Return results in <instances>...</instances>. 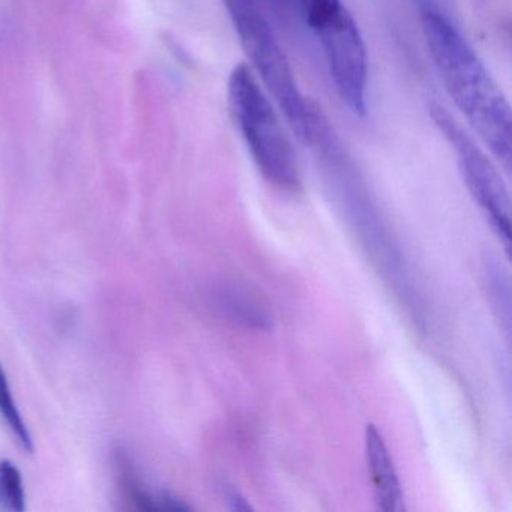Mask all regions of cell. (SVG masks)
I'll return each instance as SVG.
<instances>
[{"label": "cell", "instance_id": "5b68a950", "mask_svg": "<svg viewBox=\"0 0 512 512\" xmlns=\"http://www.w3.org/2000/svg\"><path fill=\"white\" fill-rule=\"evenodd\" d=\"M430 116L457 155L458 167L475 202L490 220L497 235L509 248L511 239V202L508 188L490 158L476 145L473 137L455 121L442 104L430 106Z\"/></svg>", "mask_w": 512, "mask_h": 512}, {"label": "cell", "instance_id": "9c48e42d", "mask_svg": "<svg viewBox=\"0 0 512 512\" xmlns=\"http://www.w3.org/2000/svg\"><path fill=\"white\" fill-rule=\"evenodd\" d=\"M0 503L11 511L22 512L26 508L25 488L22 475L11 461H0Z\"/></svg>", "mask_w": 512, "mask_h": 512}, {"label": "cell", "instance_id": "ba28073f", "mask_svg": "<svg viewBox=\"0 0 512 512\" xmlns=\"http://www.w3.org/2000/svg\"><path fill=\"white\" fill-rule=\"evenodd\" d=\"M0 415L7 422L10 430L16 436L17 442L20 443L26 452H34V440L29 433L28 425L17 407L16 400L11 394L10 385H8L7 376H5L4 368L0 365Z\"/></svg>", "mask_w": 512, "mask_h": 512}, {"label": "cell", "instance_id": "7a4b0ae2", "mask_svg": "<svg viewBox=\"0 0 512 512\" xmlns=\"http://www.w3.org/2000/svg\"><path fill=\"white\" fill-rule=\"evenodd\" d=\"M227 103L236 130L263 178L280 190L298 191L301 169L292 140L265 89L247 64L236 65L230 73Z\"/></svg>", "mask_w": 512, "mask_h": 512}, {"label": "cell", "instance_id": "7c38bea8", "mask_svg": "<svg viewBox=\"0 0 512 512\" xmlns=\"http://www.w3.org/2000/svg\"><path fill=\"white\" fill-rule=\"evenodd\" d=\"M413 2L418 5L419 13L434 11V13L445 14V16H448L449 0H413Z\"/></svg>", "mask_w": 512, "mask_h": 512}, {"label": "cell", "instance_id": "30bf717a", "mask_svg": "<svg viewBox=\"0 0 512 512\" xmlns=\"http://www.w3.org/2000/svg\"><path fill=\"white\" fill-rule=\"evenodd\" d=\"M487 275L488 287H494V289H496V292L490 293L491 298H494L497 301L496 308L500 311V319L505 320L506 325H509V317H511V308H509L511 307V304H509V301H511V296H509L508 278H506V275L500 271L499 266H497L496 263H490Z\"/></svg>", "mask_w": 512, "mask_h": 512}, {"label": "cell", "instance_id": "4fadbf2b", "mask_svg": "<svg viewBox=\"0 0 512 512\" xmlns=\"http://www.w3.org/2000/svg\"><path fill=\"white\" fill-rule=\"evenodd\" d=\"M274 4L277 5V7L286 8L287 5L290 4V0H274Z\"/></svg>", "mask_w": 512, "mask_h": 512}, {"label": "cell", "instance_id": "8992f818", "mask_svg": "<svg viewBox=\"0 0 512 512\" xmlns=\"http://www.w3.org/2000/svg\"><path fill=\"white\" fill-rule=\"evenodd\" d=\"M365 457L373 484L376 508L383 512H403L406 509L403 488L394 460L382 433L373 424L365 428Z\"/></svg>", "mask_w": 512, "mask_h": 512}, {"label": "cell", "instance_id": "52a82bcc", "mask_svg": "<svg viewBox=\"0 0 512 512\" xmlns=\"http://www.w3.org/2000/svg\"><path fill=\"white\" fill-rule=\"evenodd\" d=\"M218 310L233 322L247 328L266 329L271 326V316L250 293L238 287H227L217 295Z\"/></svg>", "mask_w": 512, "mask_h": 512}, {"label": "cell", "instance_id": "6da1fadb", "mask_svg": "<svg viewBox=\"0 0 512 512\" xmlns=\"http://www.w3.org/2000/svg\"><path fill=\"white\" fill-rule=\"evenodd\" d=\"M428 53L445 91L491 154L511 169V106L484 62L460 34L451 17L421 13Z\"/></svg>", "mask_w": 512, "mask_h": 512}, {"label": "cell", "instance_id": "277c9868", "mask_svg": "<svg viewBox=\"0 0 512 512\" xmlns=\"http://www.w3.org/2000/svg\"><path fill=\"white\" fill-rule=\"evenodd\" d=\"M319 41L340 100L356 116L367 113L368 56L358 23L343 0H296Z\"/></svg>", "mask_w": 512, "mask_h": 512}, {"label": "cell", "instance_id": "3957f363", "mask_svg": "<svg viewBox=\"0 0 512 512\" xmlns=\"http://www.w3.org/2000/svg\"><path fill=\"white\" fill-rule=\"evenodd\" d=\"M230 22L238 35L250 65L274 98L287 124L299 140H304L310 115V98L302 95L289 59L275 37L257 0H223Z\"/></svg>", "mask_w": 512, "mask_h": 512}, {"label": "cell", "instance_id": "8fae6325", "mask_svg": "<svg viewBox=\"0 0 512 512\" xmlns=\"http://www.w3.org/2000/svg\"><path fill=\"white\" fill-rule=\"evenodd\" d=\"M223 488L224 496H226L227 502L230 503L232 509H236V511H248V509H251L250 503L247 502V499L235 487Z\"/></svg>", "mask_w": 512, "mask_h": 512}]
</instances>
